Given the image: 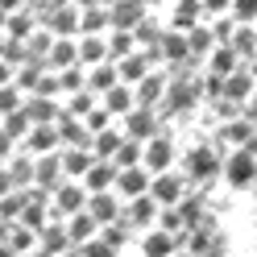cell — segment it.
I'll return each mask as SVG.
<instances>
[{
    "instance_id": "cell-1",
    "label": "cell",
    "mask_w": 257,
    "mask_h": 257,
    "mask_svg": "<svg viewBox=\"0 0 257 257\" xmlns=\"http://www.w3.org/2000/svg\"><path fill=\"white\" fill-rule=\"evenodd\" d=\"M224 158H228V154H224L220 146H195V150L183 154V166H179V170L199 187V183H212L216 174L224 170Z\"/></svg>"
},
{
    "instance_id": "cell-2",
    "label": "cell",
    "mask_w": 257,
    "mask_h": 257,
    "mask_svg": "<svg viewBox=\"0 0 257 257\" xmlns=\"http://www.w3.org/2000/svg\"><path fill=\"white\" fill-rule=\"evenodd\" d=\"M120 128H124L128 137H137V141H150V137L162 133V112L150 108V104H137L133 112H124V116H120Z\"/></svg>"
},
{
    "instance_id": "cell-3",
    "label": "cell",
    "mask_w": 257,
    "mask_h": 257,
    "mask_svg": "<svg viewBox=\"0 0 257 257\" xmlns=\"http://www.w3.org/2000/svg\"><path fill=\"white\" fill-rule=\"evenodd\" d=\"M191 187H195V183H191L183 170H174V166H170V170H158V174H154V183H150L154 199L162 203V207H166V203H183V195H187Z\"/></svg>"
},
{
    "instance_id": "cell-4",
    "label": "cell",
    "mask_w": 257,
    "mask_h": 257,
    "mask_svg": "<svg viewBox=\"0 0 257 257\" xmlns=\"http://www.w3.org/2000/svg\"><path fill=\"white\" fill-rule=\"evenodd\" d=\"M158 216H162V203L154 199V191H146V195H137V199H124V220L133 224V232L154 228Z\"/></svg>"
},
{
    "instance_id": "cell-5",
    "label": "cell",
    "mask_w": 257,
    "mask_h": 257,
    "mask_svg": "<svg viewBox=\"0 0 257 257\" xmlns=\"http://www.w3.org/2000/svg\"><path fill=\"white\" fill-rule=\"evenodd\" d=\"M79 5H50L42 13V25H50L54 29V38H79L83 34V25H79Z\"/></svg>"
},
{
    "instance_id": "cell-6",
    "label": "cell",
    "mask_w": 257,
    "mask_h": 257,
    "mask_svg": "<svg viewBox=\"0 0 257 257\" xmlns=\"http://www.w3.org/2000/svg\"><path fill=\"white\" fill-rule=\"evenodd\" d=\"M87 183L83 179H62L58 187H54V212L58 216H75L79 207H87Z\"/></svg>"
},
{
    "instance_id": "cell-7",
    "label": "cell",
    "mask_w": 257,
    "mask_h": 257,
    "mask_svg": "<svg viewBox=\"0 0 257 257\" xmlns=\"http://www.w3.org/2000/svg\"><path fill=\"white\" fill-rule=\"evenodd\" d=\"M87 212L100 220V228H104V224H112V220L124 216V195H120L116 187H112V191H91V195H87Z\"/></svg>"
},
{
    "instance_id": "cell-8",
    "label": "cell",
    "mask_w": 257,
    "mask_h": 257,
    "mask_svg": "<svg viewBox=\"0 0 257 257\" xmlns=\"http://www.w3.org/2000/svg\"><path fill=\"white\" fill-rule=\"evenodd\" d=\"M150 183H154V170L141 162V166H120V174H116V191L124 199H137V195H146L150 191Z\"/></svg>"
},
{
    "instance_id": "cell-9",
    "label": "cell",
    "mask_w": 257,
    "mask_h": 257,
    "mask_svg": "<svg viewBox=\"0 0 257 257\" xmlns=\"http://www.w3.org/2000/svg\"><path fill=\"white\" fill-rule=\"evenodd\" d=\"M166 87H170V71H166V67H154V71L137 83V104L158 108V104L166 100Z\"/></svg>"
},
{
    "instance_id": "cell-10",
    "label": "cell",
    "mask_w": 257,
    "mask_h": 257,
    "mask_svg": "<svg viewBox=\"0 0 257 257\" xmlns=\"http://www.w3.org/2000/svg\"><path fill=\"white\" fill-rule=\"evenodd\" d=\"M58 137H62V146H91V128H87V120L83 116H75V112H67V108H62L58 112Z\"/></svg>"
},
{
    "instance_id": "cell-11",
    "label": "cell",
    "mask_w": 257,
    "mask_h": 257,
    "mask_svg": "<svg viewBox=\"0 0 257 257\" xmlns=\"http://www.w3.org/2000/svg\"><path fill=\"white\" fill-rule=\"evenodd\" d=\"M112 9V29H137L150 17V0H116Z\"/></svg>"
},
{
    "instance_id": "cell-12",
    "label": "cell",
    "mask_w": 257,
    "mask_h": 257,
    "mask_svg": "<svg viewBox=\"0 0 257 257\" xmlns=\"http://www.w3.org/2000/svg\"><path fill=\"white\" fill-rule=\"evenodd\" d=\"M146 166H150L154 174L174 166V141H170V133H166V128H162L158 137H150V141H146Z\"/></svg>"
},
{
    "instance_id": "cell-13",
    "label": "cell",
    "mask_w": 257,
    "mask_h": 257,
    "mask_svg": "<svg viewBox=\"0 0 257 257\" xmlns=\"http://www.w3.org/2000/svg\"><path fill=\"white\" fill-rule=\"evenodd\" d=\"M21 146H25L29 154H54V150H62L58 124H54V120H46V124H34V128H29V137L21 141Z\"/></svg>"
},
{
    "instance_id": "cell-14",
    "label": "cell",
    "mask_w": 257,
    "mask_h": 257,
    "mask_svg": "<svg viewBox=\"0 0 257 257\" xmlns=\"http://www.w3.org/2000/svg\"><path fill=\"white\" fill-rule=\"evenodd\" d=\"M71 249H75V240L67 232V216L54 212V220L42 228V253H71Z\"/></svg>"
},
{
    "instance_id": "cell-15",
    "label": "cell",
    "mask_w": 257,
    "mask_h": 257,
    "mask_svg": "<svg viewBox=\"0 0 257 257\" xmlns=\"http://www.w3.org/2000/svg\"><path fill=\"white\" fill-rule=\"evenodd\" d=\"M224 174H228V183H232V187H245L253 174H257V158H253L245 146H240L236 154L224 158Z\"/></svg>"
},
{
    "instance_id": "cell-16",
    "label": "cell",
    "mask_w": 257,
    "mask_h": 257,
    "mask_svg": "<svg viewBox=\"0 0 257 257\" xmlns=\"http://www.w3.org/2000/svg\"><path fill=\"white\" fill-rule=\"evenodd\" d=\"M100 104H104V108L112 112V116L120 120L124 112H133V108H137V87H133V83H124V79H120L116 87H108V91L100 95Z\"/></svg>"
},
{
    "instance_id": "cell-17",
    "label": "cell",
    "mask_w": 257,
    "mask_h": 257,
    "mask_svg": "<svg viewBox=\"0 0 257 257\" xmlns=\"http://www.w3.org/2000/svg\"><path fill=\"white\" fill-rule=\"evenodd\" d=\"M62 95H42V91H25V112L34 116V124H46V120H58L62 112Z\"/></svg>"
},
{
    "instance_id": "cell-18",
    "label": "cell",
    "mask_w": 257,
    "mask_h": 257,
    "mask_svg": "<svg viewBox=\"0 0 257 257\" xmlns=\"http://www.w3.org/2000/svg\"><path fill=\"white\" fill-rule=\"evenodd\" d=\"M174 249H183L179 245V232L162 228V224L146 228V236H141V253H150V257H162V253H174Z\"/></svg>"
},
{
    "instance_id": "cell-19",
    "label": "cell",
    "mask_w": 257,
    "mask_h": 257,
    "mask_svg": "<svg viewBox=\"0 0 257 257\" xmlns=\"http://www.w3.org/2000/svg\"><path fill=\"white\" fill-rule=\"evenodd\" d=\"M58 158H62V170H67V179H83L87 166L95 162V150H91V146H62Z\"/></svg>"
},
{
    "instance_id": "cell-20",
    "label": "cell",
    "mask_w": 257,
    "mask_h": 257,
    "mask_svg": "<svg viewBox=\"0 0 257 257\" xmlns=\"http://www.w3.org/2000/svg\"><path fill=\"white\" fill-rule=\"evenodd\" d=\"M116 174H120V166L112 158H95L87 166V174H83V183H87V191H112L116 187Z\"/></svg>"
},
{
    "instance_id": "cell-21",
    "label": "cell",
    "mask_w": 257,
    "mask_h": 257,
    "mask_svg": "<svg viewBox=\"0 0 257 257\" xmlns=\"http://www.w3.org/2000/svg\"><path fill=\"white\" fill-rule=\"evenodd\" d=\"M116 67H120V79H124V83H141V79H146L150 71H154V58L146 54V50H141V46H137V50L133 54H124V58H116Z\"/></svg>"
},
{
    "instance_id": "cell-22",
    "label": "cell",
    "mask_w": 257,
    "mask_h": 257,
    "mask_svg": "<svg viewBox=\"0 0 257 257\" xmlns=\"http://www.w3.org/2000/svg\"><path fill=\"white\" fill-rule=\"evenodd\" d=\"M120 83V67H116V58H104V62H95V67H87V87L95 95H104L108 87H116Z\"/></svg>"
},
{
    "instance_id": "cell-23",
    "label": "cell",
    "mask_w": 257,
    "mask_h": 257,
    "mask_svg": "<svg viewBox=\"0 0 257 257\" xmlns=\"http://www.w3.org/2000/svg\"><path fill=\"white\" fill-rule=\"evenodd\" d=\"M67 232H71V240H75V245H83V240H91L95 232H100V220H95L87 207H79L75 216H67ZM71 253H75V249H71Z\"/></svg>"
},
{
    "instance_id": "cell-24",
    "label": "cell",
    "mask_w": 257,
    "mask_h": 257,
    "mask_svg": "<svg viewBox=\"0 0 257 257\" xmlns=\"http://www.w3.org/2000/svg\"><path fill=\"white\" fill-rule=\"evenodd\" d=\"M108 58V34H79V62L95 67Z\"/></svg>"
},
{
    "instance_id": "cell-25",
    "label": "cell",
    "mask_w": 257,
    "mask_h": 257,
    "mask_svg": "<svg viewBox=\"0 0 257 257\" xmlns=\"http://www.w3.org/2000/svg\"><path fill=\"white\" fill-rule=\"evenodd\" d=\"M120 141H124V128H120V120H112L108 128H100V133L91 137V150H95V158H116Z\"/></svg>"
},
{
    "instance_id": "cell-26",
    "label": "cell",
    "mask_w": 257,
    "mask_h": 257,
    "mask_svg": "<svg viewBox=\"0 0 257 257\" xmlns=\"http://www.w3.org/2000/svg\"><path fill=\"white\" fill-rule=\"evenodd\" d=\"M240 62H245V58L236 54V46H232V42H220L216 50L207 54V71H216V75H232Z\"/></svg>"
},
{
    "instance_id": "cell-27",
    "label": "cell",
    "mask_w": 257,
    "mask_h": 257,
    "mask_svg": "<svg viewBox=\"0 0 257 257\" xmlns=\"http://www.w3.org/2000/svg\"><path fill=\"white\" fill-rule=\"evenodd\" d=\"M187 42H191V54L203 58V62H207V54L220 46V42H216V29H212V25H199V21L187 29Z\"/></svg>"
},
{
    "instance_id": "cell-28",
    "label": "cell",
    "mask_w": 257,
    "mask_h": 257,
    "mask_svg": "<svg viewBox=\"0 0 257 257\" xmlns=\"http://www.w3.org/2000/svg\"><path fill=\"white\" fill-rule=\"evenodd\" d=\"M34 249H42V232L17 220L13 232H9V253H34Z\"/></svg>"
},
{
    "instance_id": "cell-29",
    "label": "cell",
    "mask_w": 257,
    "mask_h": 257,
    "mask_svg": "<svg viewBox=\"0 0 257 257\" xmlns=\"http://www.w3.org/2000/svg\"><path fill=\"white\" fill-rule=\"evenodd\" d=\"M50 71H62V67H75L79 62V38H54V50H50Z\"/></svg>"
},
{
    "instance_id": "cell-30",
    "label": "cell",
    "mask_w": 257,
    "mask_h": 257,
    "mask_svg": "<svg viewBox=\"0 0 257 257\" xmlns=\"http://www.w3.org/2000/svg\"><path fill=\"white\" fill-rule=\"evenodd\" d=\"M79 25H83V34H108L112 29V9L108 5H91L79 13Z\"/></svg>"
},
{
    "instance_id": "cell-31",
    "label": "cell",
    "mask_w": 257,
    "mask_h": 257,
    "mask_svg": "<svg viewBox=\"0 0 257 257\" xmlns=\"http://www.w3.org/2000/svg\"><path fill=\"white\" fill-rule=\"evenodd\" d=\"M46 71H50V62H46V58H29V62H21V67H17V87H21V91H34V87L42 83Z\"/></svg>"
},
{
    "instance_id": "cell-32",
    "label": "cell",
    "mask_w": 257,
    "mask_h": 257,
    "mask_svg": "<svg viewBox=\"0 0 257 257\" xmlns=\"http://www.w3.org/2000/svg\"><path fill=\"white\" fill-rule=\"evenodd\" d=\"M112 162H116V166H141V162H146V141H137V137L124 133V141H120V150H116Z\"/></svg>"
},
{
    "instance_id": "cell-33",
    "label": "cell",
    "mask_w": 257,
    "mask_h": 257,
    "mask_svg": "<svg viewBox=\"0 0 257 257\" xmlns=\"http://www.w3.org/2000/svg\"><path fill=\"white\" fill-rule=\"evenodd\" d=\"M232 46H236L240 58H253L257 54V21H240L236 34H232Z\"/></svg>"
},
{
    "instance_id": "cell-34",
    "label": "cell",
    "mask_w": 257,
    "mask_h": 257,
    "mask_svg": "<svg viewBox=\"0 0 257 257\" xmlns=\"http://www.w3.org/2000/svg\"><path fill=\"white\" fill-rule=\"evenodd\" d=\"M137 50V34L133 29H108V58H124Z\"/></svg>"
},
{
    "instance_id": "cell-35",
    "label": "cell",
    "mask_w": 257,
    "mask_h": 257,
    "mask_svg": "<svg viewBox=\"0 0 257 257\" xmlns=\"http://www.w3.org/2000/svg\"><path fill=\"white\" fill-rule=\"evenodd\" d=\"M25 46H29V58H50V50H54V29H50V25H38L34 34L25 38Z\"/></svg>"
},
{
    "instance_id": "cell-36",
    "label": "cell",
    "mask_w": 257,
    "mask_h": 257,
    "mask_svg": "<svg viewBox=\"0 0 257 257\" xmlns=\"http://www.w3.org/2000/svg\"><path fill=\"white\" fill-rule=\"evenodd\" d=\"M203 17V0H179V5H174V29H191V25H195Z\"/></svg>"
},
{
    "instance_id": "cell-37",
    "label": "cell",
    "mask_w": 257,
    "mask_h": 257,
    "mask_svg": "<svg viewBox=\"0 0 257 257\" xmlns=\"http://www.w3.org/2000/svg\"><path fill=\"white\" fill-rule=\"evenodd\" d=\"M133 34H137V46H146V50H162V38H166V25H158V21H141L137 29H133Z\"/></svg>"
},
{
    "instance_id": "cell-38",
    "label": "cell",
    "mask_w": 257,
    "mask_h": 257,
    "mask_svg": "<svg viewBox=\"0 0 257 257\" xmlns=\"http://www.w3.org/2000/svg\"><path fill=\"white\" fill-rule=\"evenodd\" d=\"M25 203H29V195H25V187H17V191H9V195H0V216L17 224V220H21V212H25Z\"/></svg>"
},
{
    "instance_id": "cell-39",
    "label": "cell",
    "mask_w": 257,
    "mask_h": 257,
    "mask_svg": "<svg viewBox=\"0 0 257 257\" xmlns=\"http://www.w3.org/2000/svg\"><path fill=\"white\" fill-rule=\"evenodd\" d=\"M95 104H100V95H95L91 87H79V91H71V95H67V104H62V108L75 112V116H87Z\"/></svg>"
},
{
    "instance_id": "cell-40",
    "label": "cell",
    "mask_w": 257,
    "mask_h": 257,
    "mask_svg": "<svg viewBox=\"0 0 257 257\" xmlns=\"http://www.w3.org/2000/svg\"><path fill=\"white\" fill-rule=\"evenodd\" d=\"M0 124H5V128H9V133L17 137V141H25V137H29V128H34V116H29V112H25V104H21L17 112L0 116Z\"/></svg>"
},
{
    "instance_id": "cell-41",
    "label": "cell",
    "mask_w": 257,
    "mask_h": 257,
    "mask_svg": "<svg viewBox=\"0 0 257 257\" xmlns=\"http://www.w3.org/2000/svg\"><path fill=\"white\" fill-rule=\"evenodd\" d=\"M128 232H133V224H128L124 216H120V220H112V224H104V228H100V236L108 240L112 249H124V245H128Z\"/></svg>"
},
{
    "instance_id": "cell-42",
    "label": "cell",
    "mask_w": 257,
    "mask_h": 257,
    "mask_svg": "<svg viewBox=\"0 0 257 257\" xmlns=\"http://www.w3.org/2000/svg\"><path fill=\"white\" fill-rule=\"evenodd\" d=\"M58 79H62V95H71V91H79V87H87V67H83V62H75V67H62Z\"/></svg>"
},
{
    "instance_id": "cell-43",
    "label": "cell",
    "mask_w": 257,
    "mask_h": 257,
    "mask_svg": "<svg viewBox=\"0 0 257 257\" xmlns=\"http://www.w3.org/2000/svg\"><path fill=\"white\" fill-rule=\"evenodd\" d=\"M212 112H216V120H236V116H245V100L220 95V100H212Z\"/></svg>"
},
{
    "instance_id": "cell-44",
    "label": "cell",
    "mask_w": 257,
    "mask_h": 257,
    "mask_svg": "<svg viewBox=\"0 0 257 257\" xmlns=\"http://www.w3.org/2000/svg\"><path fill=\"white\" fill-rule=\"evenodd\" d=\"M25 104V91L17 87V79H13V83H5L0 87V116H9V112H17Z\"/></svg>"
},
{
    "instance_id": "cell-45",
    "label": "cell",
    "mask_w": 257,
    "mask_h": 257,
    "mask_svg": "<svg viewBox=\"0 0 257 257\" xmlns=\"http://www.w3.org/2000/svg\"><path fill=\"white\" fill-rule=\"evenodd\" d=\"M236 17L232 13H220V17H212V29H216V42H232V34H236Z\"/></svg>"
},
{
    "instance_id": "cell-46",
    "label": "cell",
    "mask_w": 257,
    "mask_h": 257,
    "mask_svg": "<svg viewBox=\"0 0 257 257\" xmlns=\"http://www.w3.org/2000/svg\"><path fill=\"white\" fill-rule=\"evenodd\" d=\"M75 253H83V257H108V253H116V249H112L108 240H104L100 232H95L91 240H83V245H75Z\"/></svg>"
},
{
    "instance_id": "cell-47",
    "label": "cell",
    "mask_w": 257,
    "mask_h": 257,
    "mask_svg": "<svg viewBox=\"0 0 257 257\" xmlns=\"http://www.w3.org/2000/svg\"><path fill=\"white\" fill-rule=\"evenodd\" d=\"M83 120H87V128H91V133H100V128H108V124H112V120H116V116H112V112H108L104 104H95V108L87 112V116H83Z\"/></svg>"
},
{
    "instance_id": "cell-48",
    "label": "cell",
    "mask_w": 257,
    "mask_h": 257,
    "mask_svg": "<svg viewBox=\"0 0 257 257\" xmlns=\"http://www.w3.org/2000/svg\"><path fill=\"white\" fill-rule=\"evenodd\" d=\"M17 150H21V141H17V137H13V133H9V128H5V124H0V162H9V158H13V154H17Z\"/></svg>"
},
{
    "instance_id": "cell-49",
    "label": "cell",
    "mask_w": 257,
    "mask_h": 257,
    "mask_svg": "<svg viewBox=\"0 0 257 257\" xmlns=\"http://www.w3.org/2000/svg\"><path fill=\"white\" fill-rule=\"evenodd\" d=\"M232 17L236 21H257V0H232Z\"/></svg>"
},
{
    "instance_id": "cell-50",
    "label": "cell",
    "mask_w": 257,
    "mask_h": 257,
    "mask_svg": "<svg viewBox=\"0 0 257 257\" xmlns=\"http://www.w3.org/2000/svg\"><path fill=\"white\" fill-rule=\"evenodd\" d=\"M220 13H232V0H203V17H220Z\"/></svg>"
},
{
    "instance_id": "cell-51",
    "label": "cell",
    "mask_w": 257,
    "mask_h": 257,
    "mask_svg": "<svg viewBox=\"0 0 257 257\" xmlns=\"http://www.w3.org/2000/svg\"><path fill=\"white\" fill-rule=\"evenodd\" d=\"M9 191H17V183H13V170H9V162H0V195H9Z\"/></svg>"
},
{
    "instance_id": "cell-52",
    "label": "cell",
    "mask_w": 257,
    "mask_h": 257,
    "mask_svg": "<svg viewBox=\"0 0 257 257\" xmlns=\"http://www.w3.org/2000/svg\"><path fill=\"white\" fill-rule=\"evenodd\" d=\"M13 79H17V67H13L9 58H0V87H5V83H13Z\"/></svg>"
},
{
    "instance_id": "cell-53",
    "label": "cell",
    "mask_w": 257,
    "mask_h": 257,
    "mask_svg": "<svg viewBox=\"0 0 257 257\" xmlns=\"http://www.w3.org/2000/svg\"><path fill=\"white\" fill-rule=\"evenodd\" d=\"M9 232H13V220L0 216V245H9Z\"/></svg>"
},
{
    "instance_id": "cell-54",
    "label": "cell",
    "mask_w": 257,
    "mask_h": 257,
    "mask_svg": "<svg viewBox=\"0 0 257 257\" xmlns=\"http://www.w3.org/2000/svg\"><path fill=\"white\" fill-rule=\"evenodd\" d=\"M245 116H249V120H257V91L249 95V104H245Z\"/></svg>"
},
{
    "instance_id": "cell-55",
    "label": "cell",
    "mask_w": 257,
    "mask_h": 257,
    "mask_svg": "<svg viewBox=\"0 0 257 257\" xmlns=\"http://www.w3.org/2000/svg\"><path fill=\"white\" fill-rule=\"evenodd\" d=\"M0 5H5V9L13 13V9H25V0H0Z\"/></svg>"
},
{
    "instance_id": "cell-56",
    "label": "cell",
    "mask_w": 257,
    "mask_h": 257,
    "mask_svg": "<svg viewBox=\"0 0 257 257\" xmlns=\"http://www.w3.org/2000/svg\"><path fill=\"white\" fill-rule=\"evenodd\" d=\"M5 25H9V9L0 5V34H5Z\"/></svg>"
},
{
    "instance_id": "cell-57",
    "label": "cell",
    "mask_w": 257,
    "mask_h": 257,
    "mask_svg": "<svg viewBox=\"0 0 257 257\" xmlns=\"http://www.w3.org/2000/svg\"><path fill=\"white\" fill-rule=\"evenodd\" d=\"M71 5H79V9H91V5H100V0H71Z\"/></svg>"
},
{
    "instance_id": "cell-58",
    "label": "cell",
    "mask_w": 257,
    "mask_h": 257,
    "mask_svg": "<svg viewBox=\"0 0 257 257\" xmlns=\"http://www.w3.org/2000/svg\"><path fill=\"white\" fill-rule=\"evenodd\" d=\"M5 50H9V34H0V58H5Z\"/></svg>"
},
{
    "instance_id": "cell-59",
    "label": "cell",
    "mask_w": 257,
    "mask_h": 257,
    "mask_svg": "<svg viewBox=\"0 0 257 257\" xmlns=\"http://www.w3.org/2000/svg\"><path fill=\"white\" fill-rule=\"evenodd\" d=\"M100 5H116V0H100Z\"/></svg>"
}]
</instances>
